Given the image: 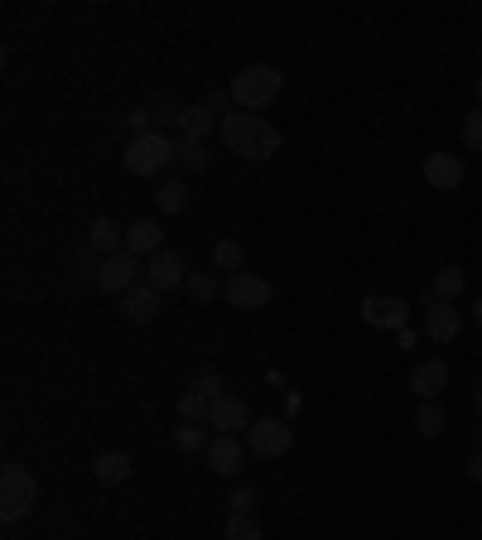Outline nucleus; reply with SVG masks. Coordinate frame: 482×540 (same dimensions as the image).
Instances as JSON below:
<instances>
[{
    "label": "nucleus",
    "instance_id": "nucleus-1",
    "mask_svg": "<svg viewBox=\"0 0 482 540\" xmlns=\"http://www.w3.org/2000/svg\"><path fill=\"white\" fill-rule=\"evenodd\" d=\"M222 140L241 160H275L280 155V131L270 126L261 111H227L222 116Z\"/></svg>",
    "mask_w": 482,
    "mask_h": 540
},
{
    "label": "nucleus",
    "instance_id": "nucleus-2",
    "mask_svg": "<svg viewBox=\"0 0 482 540\" xmlns=\"http://www.w3.org/2000/svg\"><path fill=\"white\" fill-rule=\"evenodd\" d=\"M34 502H39L34 473H29L25 463H5V473H0V521H5V526L25 521V516L34 512Z\"/></svg>",
    "mask_w": 482,
    "mask_h": 540
},
{
    "label": "nucleus",
    "instance_id": "nucleus-3",
    "mask_svg": "<svg viewBox=\"0 0 482 540\" xmlns=\"http://www.w3.org/2000/svg\"><path fill=\"white\" fill-rule=\"evenodd\" d=\"M232 97H237L241 111H266L275 97H280V73L270 63H251L232 78Z\"/></svg>",
    "mask_w": 482,
    "mask_h": 540
},
{
    "label": "nucleus",
    "instance_id": "nucleus-4",
    "mask_svg": "<svg viewBox=\"0 0 482 540\" xmlns=\"http://www.w3.org/2000/svg\"><path fill=\"white\" fill-rule=\"evenodd\" d=\"M169 164H174V140H169V135H160V131L131 135V145H126V169H131V174L155 179Z\"/></svg>",
    "mask_w": 482,
    "mask_h": 540
},
{
    "label": "nucleus",
    "instance_id": "nucleus-5",
    "mask_svg": "<svg viewBox=\"0 0 482 540\" xmlns=\"http://www.w3.org/2000/svg\"><path fill=\"white\" fill-rule=\"evenodd\" d=\"M290 444H295V430L285 425V420H251V430H246V449L251 454H261V459H280V454H290Z\"/></svg>",
    "mask_w": 482,
    "mask_h": 540
},
{
    "label": "nucleus",
    "instance_id": "nucleus-6",
    "mask_svg": "<svg viewBox=\"0 0 482 540\" xmlns=\"http://www.w3.org/2000/svg\"><path fill=\"white\" fill-rule=\"evenodd\" d=\"M222 295H227V304H232V309H241V314H256V309H266V304H270V295H275V290H270L261 275L237 270V275H227Z\"/></svg>",
    "mask_w": 482,
    "mask_h": 540
},
{
    "label": "nucleus",
    "instance_id": "nucleus-7",
    "mask_svg": "<svg viewBox=\"0 0 482 540\" xmlns=\"http://www.w3.org/2000/svg\"><path fill=\"white\" fill-rule=\"evenodd\" d=\"M97 285H102L107 295H126V290H135V285H140V256H131V251L107 256V261L97 266Z\"/></svg>",
    "mask_w": 482,
    "mask_h": 540
},
{
    "label": "nucleus",
    "instance_id": "nucleus-8",
    "mask_svg": "<svg viewBox=\"0 0 482 540\" xmlns=\"http://www.w3.org/2000/svg\"><path fill=\"white\" fill-rule=\"evenodd\" d=\"M160 309H164V295L150 285V280H140L135 290L121 295V314H126L131 324H155V319H160Z\"/></svg>",
    "mask_w": 482,
    "mask_h": 540
},
{
    "label": "nucleus",
    "instance_id": "nucleus-9",
    "mask_svg": "<svg viewBox=\"0 0 482 540\" xmlns=\"http://www.w3.org/2000/svg\"><path fill=\"white\" fill-rule=\"evenodd\" d=\"M463 179H468V169H463L458 155H449V150H434V155H425V184H429V189L454 193Z\"/></svg>",
    "mask_w": 482,
    "mask_h": 540
},
{
    "label": "nucleus",
    "instance_id": "nucleus-10",
    "mask_svg": "<svg viewBox=\"0 0 482 540\" xmlns=\"http://www.w3.org/2000/svg\"><path fill=\"white\" fill-rule=\"evenodd\" d=\"M208 430H213V434L251 430V405L241 401V396H217V401H213V415H208Z\"/></svg>",
    "mask_w": 482,
    "mask_h": 540
},
{
    "label": "nucleus",
    "instance_id": "nucleus-11",
    "mask_svg": "<svg viewBox=\"0 0 482 540\" xmlns=\"http://www.w3.org/2000/svg\"><path fill=\"white\" fill-rule=\"evenodd\" d=\"M410 391H415L420 401H439V396L449 391V362H439V357L415 362V372H410Z\"/></svg>",
    "mask_w": 482,
    "mask_h": 540
},
{
    "label": "nucleus",
    "instance_id": "nucleus-12",
    "mask_svg": "<svg viewBox=\"0 0 482 540\" xmlns=\"http://www.w3.org/2000/svg\"><path fill=\"white\" fill-rule=\"evenodd\" d=\"M145 280L155 285V290H179L188 280V266H184V256H174V251H160V256H150L145 261Z\"/></svg>",
    "mask_w": 482,
    "mask_h": 540
},
{
    "label": "nucleus",
    "instance_id": "nucleus-13",
    "mask_svg": "<svg viewBox=\"0 0 482 540\" xmlns=\"http://www.w3.org/2000/svg\"><path fill=\"white\" fill-rule=\"evenodd\" d=\"M458 328H463V314H458V304H444V299H434L425 309V338L429 343H454Z\"/></svg>",
    "mask_w": 482,
    "mask_h": 540
},
{
    "label": "nucleus",
    "instance_id": "nucleus-14",
    "mask_svg": "<svg viewBox=\"0 0 482 540\" xmlns=\"http://www.w3.org/2000/svg\"><path fill=\"white\" fill-rule=\"evenodd\" d=\"M179 131H184V140H208L213 131H222V116H217L208 102H193V107H179Z\"/></svg>",
    "mask_w": 482,
    "mask_h": 540
},
{
    "label": "nucleus",
    "instance_id": "nucleus-15",
    "mask_svg": "<svg viewBox=\"0 0 482 540\" xmlns=\"http://www.w3.org/2000/svg\"><path fill=\"white\" fill-rule=\"evenodd\" d=\"M362 319L372 328H405L410 319V309H405V299H391V295H372L362 304Z\"/></svg>",
    "mask_w": 482,
    "mask_h": 540
},
{
    "label": "nucleus",
    "instance_id": "nucleus-16",
    "mask_svg": "<svg viewBox=\"0 0 482 540\" xmlns=\"http://www.w3.org/2000/svg\"><path fill=\"white\" fill-rule=\"evenodd\" d=\"M126 251L140 256V261L160 256V251H164V227H160V222H145V217L131 222V227H126Z\"/></svg>",
    "mask_w": 482,
    "mask_h": 540
},
{
    "label": "nucleus",
    "instance_id": "nucleus-17",
    "mask_svg": "<svg viewBox=\"0 0 482 540\" xmlns=\"http://www.w3.org/2000/svg\"><path fill=\"white\" fill-rule=\"evenodd\" d=\"M241 454H246V449H241L232 434H213V444H208V468H213L217 478H232L241 468Z\"/></svg>",
    "mask_w": 482,
    "mask_h": 540
},
{
    "label": "nucleus",
    "instance_id": "nucleus-18",
    "mask_svg": "<svg viewBox=\"0 0 482 540\" xmlns=\"http://www.w3.org/2000/svg\"><path fill=\"white\" fill-rule=\"evenodd\" d=\"M87 246L102 251V256H116V251H126V227H121L116 217H97V222L87 227Z\"/></svg>",
    "mask_w": 482,
    "mask_h": 540
},
{
    "label": "nucleus",
    "instance_id": "nucleus-19",
    "mask_svg": "<svg viewBox=\"0 0 482 540\" xmlns=\"http://www.w3.org/2000/svg\"><path fill=\"white\" fill-rule=\"evenodd\" d=\"M92 473H97V483H107V487L126 483V478H131V454L111 449V454H102V459L92 463Z\"/></svg>",
    "mask_w": 482,
    "mask_h": 540
},
{
    "label": "nucleus",
    "instance_id": "nucleus-20",
    "mask_svg": "<svg viewBox=\"0 0 482 540\" xmlns=\"http://www.w3.org/2000/svg\"><path fill=\"white\" fill-rule=\"evenodd\" d=\"M184 295L193 299V304H213V299L222 295V285H217V275H213V270H188Z\"/></svg>",
    "mask_w": 482,
    "mask_h": 540
},
{
    "label": "nucleus",
    "instance_id": "nucleus-21",
    "mask_svg": "<svg viewBox=\"0 0 482 540\" xmlns=\"http://www.w3.org/2000/svg\"><path fill=\"white\" fill-rule=\"evenodd\" d=\"M463 290H468V270H463V266H444L439 275H434V299L454 304Z\"/></svg>",
    "mask_w": 482,
    "mask_h": 540
},
{
    "label": "nucleus",
    "instance_id": "nucleus-22",
    "mask_svg": "<svg viewBox=\"0 0 482 540\" xmlns=\"http://www.w3.org/2000/svg\"><path fill=\"white\" fill-rule=\"evenodd\" d=\"M179 415H184V425H208V415H213V401H208V396H198V391H184V401H179Z\"/></svg>",
    "mask_w": 482,
    "mask_h": 540
},
{
    "label": "nucleus",
    "instance_id": "nucleus-23",
    "mask_svg": "<svg viewBox=\"0 0 482 540\" xmlns=\"http://www.w3.org/2000/svg\"><path fill=\"white\" fill-rule=\"evenodd\" d=\"M174 439H179V449H184V454H198V449L208 454L213 430H208V425H179V430H174Z\"/></svg>",
    "mask_w": 482,
    "mask_h": 540
},
{
    "label": "nucleus",
    "instance_id": "nucleus-24",
    "mask_svg": "<svg viewBox=\"0 0 482 540\" xmlns=\"http://www.w3.org/2000/svg\"><path fill=\"white\" fill-rule=\"evenodd\" d=\"M415 430L425 434V439H439L444 434V410L434 401H420V410H415Z\"/></svg>",
    "mask_w": 482,
    "mask_h": 540
},
{
    "label": "nucleus",
    "instance_id": "nucleus-25",
    "mask_svg": "<svg viewBox=\"0 0 482 540\" xmlns=\"http://www.w3.org/2000/svg\"><path fill=\"white\" fill-rule=\"evenodd\" d=\"M174 160L184 164L188 174H203V169H208V150H203L198 140H184V145H174Z\"/></svg>",
    "mask_w": 482,
    "mask_h": 540
},
{
    "label": "nucleus",
    "instance_id": "nucleus-26",
    "mask_svg": "<svg viewBox=\"0 0 482 540\" xmlns=\"http://www.w3.org/2000/svg\"><path fill=\"white\" fill-rule=\"evenodd\" d=\"M155 203H160V213H184V208H188V189H184V184H160Z\"/></svg>",
    "mask_w": 482,
    "mask_h": 540
},
{
    "label": "nucleus",
    "instance_id": "nucleus-27",
    "mask_svg": "<svg viewBox=\"0 0 482 540\" xmlns=\"http://www.w3.org/2000/svg\"><path fill=\"white\" fill-rule=\"evenodd\" d=\"M222 386H227V381H222V372H213V367H203L198 377L188 381V391H198V396H208V401H217V396H222Z\"/></svg>",
    "mask_w": 482,
    "mask_h": 540
},
{
    "label": "nucleus",
    "instance_id": "nucleus-28",
    "mask_svg": "<svg viewBox=\"0 0 482 540\" xmlns=\"http://www.w3.org/2000/svg\"><path fill=\"white\" fill-rule=\"evenodd\" d=\"M213 261H217V270H232V275H237L241 261H246V251H241V242H217Z\"/></svg>",
    "mask_w": 482,
    "mask_h": 540
},
{
    "label": "nucleus",
    "instance_id": "nucleus-29",
    "mask_svg": "<svg viewBox=\"0 0 482 540\" xmlns=\"http://www.w3.org/2000/svg\"><path fill=\"white\" fill-rule=\"evenodd\" d=\"M227 540H261V521L256 516H227Z\"/></svg>",
    "mask_w": 482,
    "mask_h": 540
},
{
    "label": "nucleus",
    "instance_id": "nucleus-30",
    "mask_svg": "<svg viewBox=\"0 0 482 540\" xmlns=\"http://www.w3.org/2000/svg\"><path fill=\"white\" fill-rule=\"evenodd\" d=\"M463 145H468V150H478V155H482V107L463 116Z\"/></svg>",
    "mask_w": 482,
    "mask_h": 540
},
{
    "label": "nucleus",
    "instance_id": "nucleus-31",
    "mask_svg": "<svg viewBox=\"0 0 482 540\" xmlns=\"http://www.w3.org/2000/svg\"><path fill=\"white\" fill-rule=\"evenodd\" d=\"M251 507H256V492H251V487H237V492L227 497V516H251Z\"/></svg>",
    "mask_w": 482,
    "mask_h": 540
},
{
    "label": "nucleus",
    "instance_id": "nucleus-32",
    "mask_svg": "<svg viewBox=\"0 0 482 540\" xmlns=\"http://www.w3.org/2000/svg\"><path fill=\"white\" fill-rule=\"evenodd\" d=\"M227 102H237V97H232V87H227V92H208V107H213V111H222V116L232 111V107H227Z\"/></svg>",
    "mask_w": 482,
    "mask_h": 540
},
{
    "label": "nucleus",
    "instance_id": "nucleus-33",
    "mask_svg": "<svg viewBox=\"0 0 482 540\" xmlns=\"http://www.w3.org/2000/svg\"><path fill=\"white\" fill-rule=\"evenodd\" d=\"M473 405H478V415H482V381L473 386Z\"/></svg>",
    "mask_w": 482,
    "mask_h": 540
},
{
    "label": "nucleus",
    "instance_id": "nucleus-34",
    "mask_svg": "<svg viewBox=\"0 0 482 540\" xmlns=\"http://www.w3.org/2000/svg\"><path fill=\"white\" fill-rule=\"evenodd\" d=\"M473 324L482 328V299H478V304H473Z\"/></svg>",
    "mask_w": 482,
    "mask_h": 540
},
{
    "label": "nucleus",
    "instance_id": "nucleus-35",
    "mask_svg": "<svg viewBox=\"0 0 482 540\" xmlns=\"http://www.w3.org/2000/svg\"><path fill=\"white\" fill-rule=\"evenodd\" d=\"M478 102H482V78H478Z\"/></svg>",
    "mask_w": 482,
    "mask_h": 540
}]
</instances>
